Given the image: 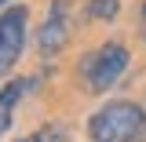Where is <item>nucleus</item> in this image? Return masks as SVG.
Listing matches in <instances>:
<instances>
[{
	"instance_id": "nucleus-1",
	"label": "nucleus",
	"mask_w": 146,
	"mask_h": 142,
	"mask_svg": "<svg viewBox=\"0 0 146 142\" xmlns=\"http://www.w3.org/2000/svg\"><path fill=\"white\" fill-rule=\"evenodd\" d=\"M91 142H146V106L131 98H110L84 124Z\"/></svg>"
},
{
	"instance_id": "nucleus-7",
	"label": "nucleus",
	"mask_w": 146,
	"mask_h": 142,
	"mask_svg": "<svg viewBox=\"0 0 146 142\" xmlns=\"http://www.w3.org/2000/svg\"><path fill=\"white\" fill-rule=\"evenodd\" d=\"M15 142H66V127L58 124H44L40 131H29V135H18Z\"/></svg>"
},
{
	"instance_id": "nucleus-2",
	"label": "nucleus",
	"mask_w": 146,
	"mask_h": 142,
	"mask_svg": "<svg viewBox=\"0 0 146 142\" xmlns=\"http://www.w3.org/2000/svg\"><path fill=\"white\" fill-rule=\"evenodd\" d=\"M128 66H131V51L124 44L121 40H102V44H95V48H88L80 55L77 77H80L88 95L102 98V95H110L117 88V80L128 73Z\"/></svg>"
},
{
	"instance_id": "nucleus-5",
	"label": "nucleus",
	"mask_w": 146,
	"mask_h": 142,
	"mask_svg": "<svg viewBox=\"0 0 146 142\" xmlns=\"http://www.w3.org/2000/svg\"><path fill=\"white\" fill-rule=\"evenodd\" d=\"M26 91H29V80L26 77H7L4 80V88H0V139L7 135V127H11V120H15V109L18 102L26 98Z\"/></svg>"
},
{
	"instance_id": "nucleus-4",
	"label": "nucleus",
	"mask_w": 146,
	"mask_h": 142,
	"mask_svg": "<svg viewBox=\"0 0 146 142\" xmlns=\"http://www.w3.org/2000/svg\"><path fill=\"white\" fill-rule=\"evenodd\" d=\"M29 44V7L26 4H11L0 15V80H7L11 69Z\"/></svg>"
},
{
	"instance_id": "nucleus-6",
	"label": "nucleus",
	"mask_w": 146,
	"mask_h": 142,
	"mask_svg": "<svg viewBox=\"0 0 146 142\" xmlns=\"http://www.w3.org/2000/svg\"><path fill=\"white\" fill-rule=\"evenodd\" d=\"M117 15H121V0H88L84 7V18L91 22H113Z\"/></svg>"
},
{
	"instance_id": "nucleus-8",
	"label": "nucleus",
	"mask_w": 146,
	"mask_h": 142,
	"mask_svg": "<svg viewBox=\"0 0 146 142\" xmlns=\"http://www.w3.org/2000/svg\"><path fill=\"white\" fill-rule=\"evenodd\" d=\"M139 22H143V36H146V0H143V7H139Z\"/></svg>"
},
{
	"instance_id": "nucleus-9",
	"label": "nucleus",
	"mask_w": 146,
	"mask_h": 142,
	"mask_svg": "<svg viewBox=\"0 0 146 142\" xmlns=\"http://www.w3.org/2000/svg\"><path fill=\"white\" fill-rule=\"evenodd\" d=\"M11 4H15V0H0V15H4V11H7Z\"/></svg>"
},
{
	"instance_id": "nucleus-3",
	"label": "nucleus",
	"mask_w": 146,
	"mask_h": 142,
	"mask_svg": "<svg viewBox=\"0 0 146 142\" xmlns=\"http://www.w3.org/2000/svg\"><path fill=\"white\" fill-rule=\"evenodd\" d=\"M73 36V0H51L48 11H44V22L36 26L33 48L40 58H55L58 51H66Z\"/></svg>"
}]
</instances>
